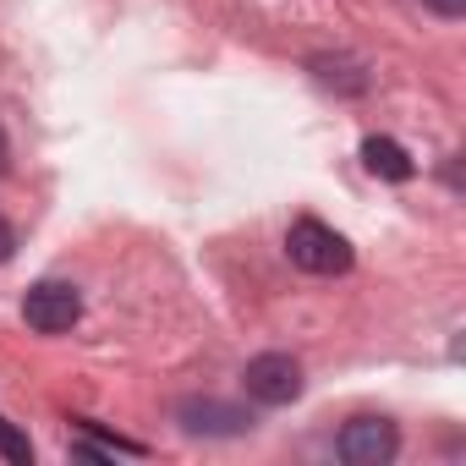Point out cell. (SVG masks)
<instances>
[{"mask_svg": "<svg viewBox=\"0 0 466 466\" xmlns=\"http://www.w3.org/2000/svg\"><path fill=\"white\" fill-rule=\"evenodd\" d=\"M286 253L308 275H346L351 269V242L340 237V230H329L324 219H297L286 230Z\"/></svg>", "mask_w": 466, "mask_h": 466, "instance_id": "obj_1", "label": "cell"}, {"mask_svg": "<svg viewBox=\"0 0 466 466\" xmlns=\"http://www.w3.org/2000/svg\"><path fill=\"white\" fill-rule=\"evenodd\" d=\"M23 319H28V329H39V335H66V329L83 319V297H77V286H66V280H39V286L23 297Z\"/></svg>", "mask_w": 466, "mask_h": 466, "instance_id": "obj_2", "label": "cell"}, {"mask_svg": "<svg viewBox=\"0 0 466 466\" xmlns=\"http://www.w3.org/2000/svg\"><path fill=\"white\" fill-rule=\"evenodd\" d=\"M242 379H248V395H253L258 406H291V400L302 395V368H297V357H286V351L253 357Z\"/></svg>", "mask_w": 466, "mask_h": 466, "instance_id": "obj_3", "label": "cell"}, {"mask_svg": "<svg viewBox=\"0 0 466 466\" xmlns=\"http://www.w3.org/2000/svg\"><path fill=\"white\" fill-rule=\"evenodd\" d=\"M340 461L346 466H384V461H395V450H400V433H395V422H384V417H351L346 428H340Z\"/></svg>", "mask_w": 466, "mask_h": 466, "instance_id": "obj_4", "label": "cell"}, {"mask_svg": "<svg viewBox=\"0 0 466 466\" xmlns=\"http://www.w3.org/2000/svg\"><path fill=\"white\" fill-rule=\"evenodd\" d=\"M362 165H368L373 176H384V181H411V176H417L411 154H406L395 137H368V143H362Z\"/></svg>", "mask_w": 466, "mask_h": 466, "instance_id": "obj_5", "label": "cell"}, {"mask_svg": "<svg viewBox=\"0 0 466 466\" xmlns=\"http://www.w3.org/2000/svg\"><path fill=\"white\" fill-rule=\"evenodd\" d=\"M181 417L192 433H242V422H248L237 406H219V400H187Z\"/></svg>", "mask_w": 466, "mask_h": 466, "instance_id": "obj_6", "label": "cell"}, {"mask_svg": "<svg viewBox=\"0 0 466 466\" xmlns=\"http://www.w3.org/2000/svg\"><path fill=\"white\" fill-rule=\"evenodd\" d=\"M72 450H77V455H143V444H127V439H99V433H83Z\"/></svg>", "mask_w": 466, "mask_h": 466, "instance_id": "obj_7", "label": "cell"}, {"mask_svg": "<svg viewBox=\"0 0 466 466\" xmlns=\"http://www.w3.org/2000/svg\"><path fill=\"white\" fill-rule=\"evenodd\" d=\"M0 455H6V461H17V466H28V461H34V444H28V433H17L6 417H0Z\"/></svg>", "mask_w": 466, "mask_h": 466, "instance_id": "obj_8", "label": "cell"}, {"mask_svg": "<svg viewBox=\"0 0 466 466\" xmlns=\"http://www.w3.org/2000/svg\"><path fill=\"white\" fill-rule=\"evenodd\" d=\"M422 6H428L433 17H461V12H466V0H422Z\"/></svg>", "mask_w": 466, "mask_h": 466, "instance_id": "obj_9", "label": "cell"}, {"mask_svg": "<svg viewBox=\"0 0 466 466\" xmlns=\"http://www.w3.org/2000/svg\"><path fill=\"white\" fill-rule=\"evenodd\" d=\"M12 248H17V237H12V225H6V214H0V264L12 258Z\"/></svg>", "mask_w": 466, "mask_h": 466, "instance_id": "obj_10", "label": "cell"}, {"mask_svg": "<svg viewBox=\"0 0 466 466\" xmlns=\"http://www.w3.org/2000/svg\"><path fill=\"white\" fill-rule=\"evenodd\" d=\"M0 170H6V137H0Z\"/></svg>", "mask_w": 466, "mask_h": 466, "instance_id": "obj_11", "label": "cell"}]
</instances>
